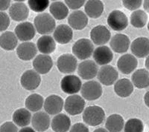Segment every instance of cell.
Instances as JSON below:
<instances>
[{"mask_svg":"<svg viewBox=\"0 0 149 132\" xmlns=\"http://www.w3.org/2000/svg\"><path fill=\"white\" fill-rule=\"evenodd\" d=\"M34 27L36 31L40 34L48 35L55 30V20L54 17L48 13H42L38 14L34 18Z\"/></svg>","mask_w":149,"mask_h":132,"instance_id":"6da1fadb","label":"cell"},{"mask_svg":"<svg viewBox=\"0 0 149 132\" xmlns=\"http://www.w3.org/2000/svg\"><path fill=\"white\" fill-rule=\"evenodd\" d=\"M83 120L90 126H97L104 122L105 112L102 107L98 105H90L84 111Z\"/></svg>","mask_w":149,"mask_h":132,"instance_id":"7a4b0ae2","label":"cell"},{"mask_svg":"<svg viewBox=\"0 0 149 132\" xmlns=\"http://www.w3.org/2000/svg\"><path fill=\"white\" fill-rule=\"evenodd\" d=\"M94 51V45L88 39H78L72 46L73 54L81 60L90 58Z\"/></svg>","mask_w":149,"mask_h":132,"instance_id":"3957f363","label":"cell"},{"mask_svg":"<svg viewBox=\"0 0 149 132\" xmlns=\"http://www.w3.org/2000/svg\"><path fill=\"white\" fill-rule=\"evenodd\" d=\"M107 25L116 31H123L128 25V19L125 14L119 10L110 12L107 19Z\"/></svg>","mask_w":149,"mask_h":132,"instance_id":"277c9868","label":"cell"},{"mask_svg":"<svg viewBox=\"0 0 149 132\" xmlns=\"http://www.w3.org/2000/svg\"><path fill=\"white\" fill-rule=\"evenodd\" d=\"M85 101L84 98L78 95H71L66 98L64 103L66 111L70 115H78L84 111Z\"/></svg>","mask_w":149,"mask_h":132,"instance_id":"5b68a950","label":"cell"},{"mask_svg":"<svg viewBox=\"0 0 149 132\" xmlns=\"http://www.w3.org/2000/svg\"><path fill=\"white\" fill-rule=\"evenodd\" d=\"M82 82L80 78L75 75H66L61 80V87L64 93L74 95L81 90Z\"/></svg>","mask_w":149,"mask_h":132,"instance_id":"8992f818","label":"cell"},{"mask_svg":"<svg viewBox=\"0 0 149 132\" xmlns=\"http://www.w3.org/2000/svg\"><path fill=\"white\" fill-rule=\"evenodd\" d=\"M81 92L86 100H95L100 98L102 95V87L99 82L91 80L84 84Z\"/></svg>","mask_w":149,"mask_h":132,"instance_id":"52a82bcc","label":"cell"},{"mask_svg":"<svg viewBox=\"0 0 149 132\" xmlns=\"http://www.w3.org/2000/svg\"><path fill=\"white\" fill-rule=\"evenodd\" d=\"M20 82L22 88L29 91H33L39 87L41 77L35 70H28L21 76Z\"/></svg>","mask_w":149,"mask_h":132,"instance_id":"ba28073f","label":"cell"},{"mask_svg":"<svg viewBox=\"0 0 149 132\" xmlns=\"http://www.w3.org/2000/svg\"><path fill=\"white\" fill-rule=\"evenodd\" d=\"M57 67L61 73H73L77 68V59L70 54H62L57 60Z\"/></svg>","mask_w":149,"mask_h":132,"instance_id":"9c48e42d","label":"cell"},{"mask_svg":"<svg viewBox=\"0 0 149 132\" xmlns=\"http://www.w3.org/2000/svg\"><path fill=\"white\" fill-rule=\"evenodd\" d=\"M119 77V73L111 65H104L100 68L98 73V79L102 84L107 86L113 85Z\"/></svg>","mask_w":149,"mask_h":132,"instance_id":"30bf717a","label":"cell"},{"mask_svg":"<svg viewBox=\"0 0 149 132\" xmlns=\"http://www.w3.org/2000/svg\"><path fill=\"white\" fill-rule=\"evenodd\" d=\"M138 61L135 56L130 54H124L118 59L117 67L121 73L123 74H129L136 68Z\"/></svg>","mask_w":149,"mask_h":132,"instance_id":"8fae6325","label":"cell"},{"mask_svg":"<svg viewBox=\"0 0 149 132\" xmlns=\"http://www.w3.org/2000/svg\"><path fill=\"white\" fill-rule=\"evenodd\" d=\"M111 37V34L109 29L104 25H97L93 28L90 32V38L93 43L98 45L106 44Z\"/></svg>","mask_w":149,"mask_h":132,"instance_id":"7c38bea8","label":"cell"},{"mask_svg":"<svg viewBox=\"0 0 149 132\" xmlns=\"http://www.w3.org/2000/svg\"><path fill=\"white\" fill-rule=\"evenodd\" d=\"M78 73L84 80H92L98 75V65L92 60L81 62L78 67Z\"/></svg>","mask_w":149,"mask_h":132,"instance_id":"4fadbf2b","label":"cell"},{"mask_svg":"<svg viewBox=\"0 0 149 132\" xmlns=\"http://www.w3.org/2000/svg\"><path fill=\"white\" fill-rule=\"evenodd\" d=\"M63 100L58 95H50L44 102V109L48 114L58 115L63 110Z\"/></svg>","mask_w":149,"mask_h":132,"instance_id":"5bb4252c","label":"cell"},{"mask_svg":"<svg viewBox=\"0 0 149 132\" xmlns=\"http://www.w3.org/2000/svg\"><path fill=\"white\" fill-rule=\"evenodd\" d=\"M16 36L19 40L27 42L31 40L35 36V27L32 23L29 22H24L19 24L14 30Z\"/></svg>","mask_w":149,"mask_h":132,"instance_id":"9a60e30c","label":"cell"},{"mask_svg":"<svg viewBox=\"0 0 149 132\" xmlns=\"http://www.w3.org/2000/svg\"><path fill=\"white\" fill-rule=\"evenodd\" d=\"M130 49L136 57H146L149 55V39L146 37L136 38L131 43Z\"/></svg>","mask_w":149,"mask_h":132,"instance_id":"2e32d148","label":"cell"},{"mask_svg":"<svg viewBox=\"0 0 149 132\" xmlns=\"http://www.w3.org/2000/svg\"><path fill=\"white\" fill-rule=\"evenodd\" d=\"M52 66V59L49 55L40 54L36 56L33 61V67L40 74H46L49 73Z\"/></svg>","mask_w":149,"mask_h":132,"instance_id":"e0dca14e","label":"cell"},{"mask_svg":"<svg viewBox=\"0 0 149 132\" xmlns=\"http://www.w3.org/2000/svg\"><path fill=\"white\" fill-rule=\"evenodd\" d=\"M130 41L127 35L123 34H117L111 38L110 40V47L116 53L122 54L128 50L130 47Z\"/></svg>","mask_w":149,"mask_h":132,"instance_id":"ac0fdd59","label":"cell"},{"mask_svg":"<svg viewBox=\"0 0 149 132\" xmlns=\"http://www.w3.org/2000/svg\"><path fill=\"white\" fill-rule=\"evenodd\" d=\"M33 129L38 132H44L49 129L51 120L48 113L42 111H38L35 113L32 117Z\"/></svg>","mask_w":149,"mask_h":132,"instance_id":"d6986e66","label":"cell"},{"mask_svg":"<svg viewBox=\"0 0 149 132\" xmlns=\"http://www.w3.org/2000/svg\"><path fill=\"white\" fill-rule=\"evenodd\" d=\"M72 37L73 31L72 28L65 24H61L58 25L54 31V40L61 45L69 43Z\"/></svg>","mask_w":149,"mask_h":132,"instance_id":"ffe728a7","label":"cell"},{"mask_svg":"<svg viewBox=\"0 0 149 132\" xmlns=\"http://www.w3.org/2000/svg\"><path fill=\"white\" fill-rule=\"evenodd\" d=\"M29 10L27 5L22 2H16L9 8V15L13 20L17 22L26 20L29 16Z\"/></svg>","mask_w":149,"mask_h":132,"instance_id":"44dd1931","label":"cell"},{"mask_svg":"<svg viewBox=\"0 0 149 132\" xmlns=\"http://www.w3.org/2000/svg\"><path fill=\"white\" fill-rule=\"evenodd\" d=\"M93 56L97 64L104 66L107 65L113 58V54L110 47L105 45L95 48Z\"/></svg>","mask_w":149,"mask_h":132,"instance_id":"7402d4cb","label":"cell"},{"mask_svg":"<svg viewBox=\"0 0 149 132\" xmlns=\"http://www.w3.org/2000/svg\"><path fill=\"white\" fill-rule=\"evenodd\" d=\"M37 47L33 43H21L17 49V54L18 57L23 61H29L32 59L37 53Z\"/></svg>","mask_w":149,"mask_h":132,"instance_id":"603a6c76","label":"cell"},{"mask_svg":"<svg viewBox=\"0 0 149 132\" xmlns=\"http://www.w3.org/2000/svg\"><path fill=\"white\" fill-rule=\"evenodd\" d=\"M68 22L74 30H82L88 24V17L81 10H75L69 16Z\"/></svg>","mask_w":149,"mask_h":132,"instance_id":"cb8c5ba5","label":"cell"},{"mask_svg":"<svg viewBox=\"0 0 149 132\" xmlns=\"http://www.w3.org/2000/svg\"><path fill=\"white\" fill-rule=\"evenodd\" d=\"M51 126L54 132H66L71 127V120L64 113H59L52 119Z\"/></svg>","mask_w":149,"mask_h":132,"instance_id":"d4e9b609","label":"cell"},{"mask_svg":"<svg viewBox=\"0 0 149 132\" xmlns=\"http://www.w3.org/2000/svg\"><path fill=\"white\" fill-rule=\"evenodd\" d=\"M114 91L119 97H127L134 91V84L128 79L123 78L115 83Z\"/></svg>","mask_w":149,"mask_h":132,"instance_id":"484cf974","label":"cell"},{"mask_svg":"<svg viewBox=\"0 0 149 132\" xmlns=\"http://www.w3.org/2000/svg\"><path fill=\"white\" fill-rule=\"evenodd\" d=\"M37 47L42 54L48 55L54 52L56 49V43L51 36H42L37 43Z\"/></svg>","mask_w":149,"mask_h":132,"instance_id":"4316f807","label":"cell"},{"mask_svg":"<svg viewBox=\"0 0 149 132\" xmlns=\"http://www.w3.org/2000/svg\"><path fill=\"white\" fill-rule=\"evenodd\" d=\"M132 82L135 87L142 89L149 86V71L145 68L138 69L133 74Z\"/></svg>","mask_w":149,"mask_h":132,"instance_id":"83f0119b","label":"cell"},{"mask_svg":"<svg viewBox=\"0 0 149 132\" xmlns=\"http://www.w3.org/2000/svg\"><path fill=\"white\" fill-rule=\"evenodd\" d=\"M105 127L109 132H120L125 127V121L120 114L113 113L106 120Z\"/></svg>","mask_w":149,"mask_h":132,"instance_id":"f1b7e54d","label":"cell"},{"mask_svg":"<svg viewBox=\"0 0 149 132\" xmlns=\"http://www.w3.org/2000/svg\"><path fill=\"white\" fill-rule=\"evenodd\" d=\"M85 12L88 16L96 19L101 16L104 11L103 2L98 0H90L85 4Z\"/></svg>","mask_w":149,"mask_h":132,"instance_id":"f546056e","label":"cell"},{"mask_svg":"<svg viewBox=\"0 0 149 132\" xmlns=\"http://www.w3.org/2000/svg\"><path fill=\"white\" fill-rule=\"evenodd\" d=\"M32 120L30 111L26 109H19L13 114V121L19 127H26Z\"/></svg>","mask_w":149,"mask_h":132,"instance_id":"4dcf8cb0","label":"cell"},{"mask_svg":"<svg viewBox=\"0 0 149 132\" xmlns=\"http://www.w3.org/2000/svg\"><path fill=\"white\" fill-rule=\"evenodd\" d=\"M49 11L54 19L61 20L66 19L69 14V8L65 3L62 2H54L49 7Z\"/></svg>","mask_w":149,"mask_h":132,"instance_id":"1f68e13d","label":"cell"},{"mask_svg":"<svg viewBox=\"0 0 149 132\" xmlns=\"http://www.w3.org/2000/svg\"><path fill=\"white\" fill-rule=\"evenodd\" d=\"M0 45L5 51H12L17 45V36L11 31H6L0 36Z\"/></svg>","mask_w":149,"mask_h":132,"instance_id":"d6a6232c","label":"cell"},{"mask_svg":"<svg viewBox=\"0 0 149 132\" xmlns=\"http://www.w3.org/2000/svg\"><path fill=\"white\" fill-rule=\"evenodd\" d=\"M43 97L38 94H33L27 97L26 100V106L29 111L33 112L39 111L42 106H44Z\"/></svg>","mask_w":149,"mask_h":132,"instance_id":"836d02e7","label":"cell"},{"mask_svg":"<svg viewBox=\"0 0 149 132\" xmlns=\"http://www.w3.org/2000/svg\"><path fill=\"white\" fill-rule=\"evenodd\" d=\"M147 22L148 15L144 10H135L130 15V23L134 28H143L146 25Z\"/></svg>","mask_w":149,"mask_h":132,"instance_id":"e575fe53","label":"cell"},{"mask_svg":"<svg viewBox=\"0 0 149 132\" xmlns=\"http://www.w3.org/2000/svg\"><path fill=\"white\" fill-rule=\"evenodd\" d=\"M124 129L125 132H143L144 125L139 119L131 118L126 122Z\"/></svg>","mask_w":149,"mask_h":132,"instance_id":"d590c367","label":"cell"},{"mask_svg":"<svg viewBox=\"0 0 149 132\" xmlns=\"http://www.w3.org/2000/svg\"><path fill=\"white\" fill-rule=\"evenodd\" d=\"M31 10L34 12L44 11L49 5V1L48 0H29L28 2Z\"/></svg>","mask_w":149,"mask_h":132,"instance_id":"8d00e7d4","label":"cell"},{"mask_svg":"<svg viewBox=\"0 0 149 132\" xmlns=\"http://www.w3.org/2000/svg\"><path fill=\"white\" fill-rule=\"evenodd\" d=\"M142 1L141 0H125L122 2L124 7L130 10H137L142 5Z\"/></svg>","mask_w":149,"mask_h":132,"instance_id":"74e56055","label":"cell"},{"mask_svg":"<svg viewBox=\"0 0 149 132\" xmlns=\"http://www.w3.org/2000/svg\"><path fill=\"white\" fill-rule=\"evenodd\" d=\"M0 31L3 32L6 31V29L9 27L10 25V18L8 15L5 12H0Z\"/></svg>","mask_w":149,"mask_h":132,"instance_id":"f35d334b","label":"cell"},{"mask_svg":"<svg viewBox=\"0 0 149 132\" xmlns=\"http://www.w3.org/2000/svg\"><path fill=\"white\" fill-rule=\"evenodd\" d=\"M0 132H18V129L15 123L12 122H6L1 125Z\"/></svg>","mask_w":149,"mask_h":132,"instance_id":"ab89813d","label":"cell"},{"mask_svg":"<svg viewBox=\"0 0 149 132\" xmlns=\"http://www.w3.org/2000/svg\"><path fill=\"white\" fill-rule=\"evenodd\" d=\"M84 2H85L83 0H81V1H79V0L78 1V0H75V1H74V0H72V1L71 0H66V1H65V4L66 5V6L72 10L79 9L80 8L83 6Z\"/></svg>","mask_w":149,"mask_h":132,"instance_id":"60d3db41","label":"cell"},{"mask_svg":"<svg viewBox=\"0 0 149 132\" xmlns=\"http://www.w3.org/2000/svg\"><path fill=\"white\" fill-rule=\"evenodd\" d=\"M70 132H89V129L84 123L78 122L72 126Z\"/></svg>","mask_w":149,"mask_h":132,"instance_id":"b9f144b4","label":"cell"},{"mask_svg":"<svg viewBox=\"0 0 149 132\" xmlns=\"http://www.w3.org/2000/svg\"><path fill=\"white\" fill-rule=\"evenodd\" d=\"M10 8V1H6V0H2L0 1V10L3 12L4 10H6L7 9Z\"/></svg>","mask_w":149,"mask_h":132,"instance_id":"7bdbcfd3","label":"cell"},{"mask_svg":"<svg viewBox=\"0 0 149 132\" xmlns=\"http://www.w3.org/2000/svg\"><path fill=\"white\" fill-rule=\"evenodd\" d=\"M19 132H36L34 129L30 127H24L19 131Z\"/></svg>","mask_w":149,"mask_h":132,"instance_id":"ee69618b","label":"cell"},{"mask_svg":"<svg viewBox=\"0 0 149 132\" xmlns=\"http://www.w3.org/2000/svg\"><path fill=\"white\" fill-rule=\"evenodd\" d=\"M144 102H145V103H146V105L149 108V91L146 92V94H145Z\"/></svg>","mask_w":149,"mask_h":132,"instance_id":"f6af8a7d","label":"cell"},{"mask_svg":"<svg viewBox=\"0 0 149 132\" xmlns=\"http://www.w3.org/2000/svg\"><path fill=\"white\" fill-rule=\"evenodd\" d=\"M143 7H144L145 10H146L147 13H148L149 14V0L144 1V3H143Z\"/></svg>","mask_w":149,"mask_h":132,"instance_id":"bcb514c9","label":"cell"},{"mask_svg":"<svg viewBox=\"0 0 149 132\" xmlns=\"http://www.w3.org/2000/svg\"><path fill=\"white\" fill-rule=\"evenodd\" d=\"M93 132H109L107 129H103V128H98L96 129L95 131H93Z\"/></svg>","mask_w":149,"mask_h":132,"instance_id":"7dc6e473","label":"cell"},{"mask_svg":"<svg viewBox=\"0 0 149 132\" xmlns=\"http://www.w3.org/2000/svg\"><path fill=\"white\" fill-rule=\"evenodd\" d=\"M145 65H146V68H147L148 71H149V55L147 56V58H146V63H145Z\"/></svg>","mask_w":149,"mask_h":132,"instance_id":"c3c4849f","label":"cell"},{"mask_svg":"<svg viewBox=\"0 0 149 132\" xmlns=\"http://www.w3.org/2000/svg\"><path fill=\"white\" fill-rule=\"evenodd\" d=\"M148 31H149V22H148Z\"/></svg>","mask_w":149,"mask_h":132,"instance_id":"681fc988","label":"cell"}]
</instances>
